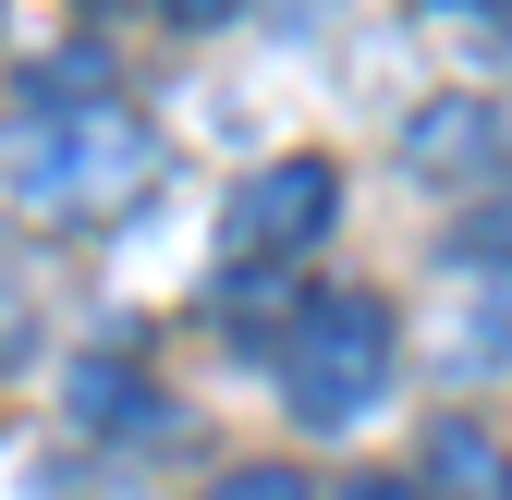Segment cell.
Returning a JSON list of instances; mask_svg holds the SVG:
<instances>
[{
    "label": "cell",
    "instance_id": "7a4b0ae2",
    "mask_svg": "<svg viewBox=\"0 0 512 500\" xmlns=\"http://www.w3.org/2000/svg\"><path fill=\"white\" fill-rule=\"evenodd\" d=\"M378 391H391V305L378 293H317L281 330V403L305 427H354Z\"/></svg>",
    "mask_w": 512,
    "mask_h": 500
},
{
    "label": "cell",
    "instance_id": "30bf717a",
    "mask_svg": "<svg viewBox=\"0 0 512 500\" xmlns=\"http://www.w3.org/2000/svg\"><path fill=\"white\" fill-rule=\"evenodd\" d=\"M342 500H427V488H415V476H354Z\"/></svg>",
    "mask_w": 512,
    "mask_h": 500
},
{
    "label": "cell",
    "instance_id": "8992f818",
    "mask_svg": "<svg viewBox=\"0 0 512 500\" xmlns=\"http://www.w3.org/2000/svg\"><path fill=\"white\" fill-rule=\"evenodd\" d=\"M86 110H122V98H110V49H98V37L25 61V122H86Z\"/></svg>",
    "mask_w": 512,
    "mask_h": 500
},
{
    "label": "cell",
    "instance_id": "9c48e42d",
    "mask_svg": "<svg viewBox=\"0 0 512 500\" xmlns=\"http://www.w3.org/2000/svg\"><path fill=\"white\" fill-rule=\"evenodd\" d=\"M464 257H476V269H512V196H488V208L464 220Z\"/></svg>",
    "mask_w": 512,
    "mask_h": 500
},
{
    "label": "cell",
    "instance_id": "277c9868",
    "mask_svg": "<svg viewBox=\"0 0 512 500\" xmlns=\"http://www.w3.org/2000/svg\"><path fill=\"white\" fill-rule=\"evenodd\" d=\"M415 488H427V500H512V452L488 440L476 415H439L427 452H415Z\"/></svg>",
    "mask_w": 512,
    "mask_h": 500
},
{
    "label": "cell",
    "instance_id": "52a82bcc",
    "mask_svg": "<svg viewBox=\"0 0 512 500\" xmlns=\"http://www.w3.org/2000/svg\"><path fill=\"white\" fill-rule=\"evenodd\" d=\"M74 415H86V427H147V415H159V391H147L122 354H86V366H74Z\"/></svg>",
    "mask_w": 512,
    "mask_h": 500
},
{
    "label": "cell",
    "instance_id": "ba28073f",
    "mask_svg": "<svg viewBox=\"0 0 512 500\" xmlns=\"http://www.w3.org/2000/svg\"><path fill=\"white\" fill-rule=\"evenodd\" d=\"M208 500H317V488H305L293 464H232V476H220Z\"/></svg>",
    "mask_w": 512,
    "mask_h": 500
},
{
    "label": "cell",
    "instance_id": "3957f363",
    "mask_svg": "<svg viewBox=\"0 0 512 500\" xmlns=\"http://www.w3.org/2000/svg\"><path fill=\"white\" fill-rule=\"evenodd\" d=\"M330 220H342V171H330V159H269V171L232 196V269H281V257H305Z\"/></svg>",
    "mask_w": 512,
    "mask_h": 500
},
{
    "label": "cell",
    "instance_id": "8fae6325",
    "mask_svg": "<svg viewBox=\"0 0 512 500\" xmlns=\"http://www.w3.org/2000/svg\"><path fill=\"white\" fill-rule=\"evenodd\" d=\"M0 330H13V293H0Z\"/></svg>",
    "mask_w": 512,
    "mask_h": 500
},
{
    "label": "cell",
    "instance_id": "5b68a950",
    "mask_svg": "<svg viewBox=\"0 0 512 500\" xmlns=\"http://www.w3.org/2000/svg\"><path fill=\"white\" fill-rule=\"evenodd\" d=\"M403 159H415V171H488V159H500V110H488V98H427V110L403 122Z\"/></svg>",
    "mask_w": 512,
    "mask_h": 500
},
{
    "label": "cell",
    "instance_id": "6da1fadb",
    "mask_svg": "<svg viewBox=\"0 0 512 500\" xmlns=\"http://www.w3.org/2000/svg\"><path fill=\"white\" fill-rule=\"evenodd\" d=\"M159 171L147 110H86V122H13L0 135V183L49 220H110L135 183Z\"/></svg>",
    "mask_w": 512,
    "mask_h": 500
}]
</instances>
